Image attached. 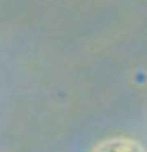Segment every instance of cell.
<instances>
[{"label": "cell", "mask_w": 147, "mask_h": 152, "mask_svg": "<svg viewBox=\"0 0 147 152\" xmlns=\"http://www.w3.org/2000/svg\"><path fill=\"white\" fill-rule=\"evenodd\" d=\"M91 152H147V148L139 140L129 136H109L97 142Z\"/></svg>", "instance_id": "6da1fadb"}]
</instances>
